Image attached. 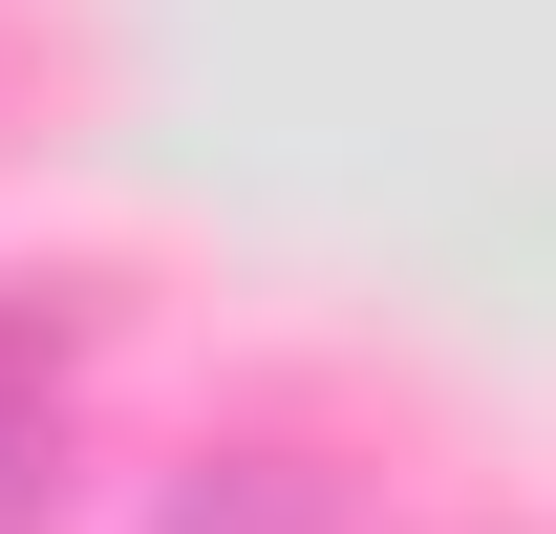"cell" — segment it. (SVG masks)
<instances>
[{
    "instance_id": "obj_1",
    "label": "cell",
    "mask_w": 556,
    "mask_h": 534,
    "mask_svg": "<svg viewBox=\"0 0 556 534\" xmlns=\"http://www.w3.org/2000/svg\"><path fill=\"white\" fill-rule=\"evenodd\" d=\"M43 470H65V321L0 300V534L43 513Z\"/></svg>"
},
{
    "instance_id": "obj_2",
    "label": "cell",
    "mask_w": 556,
    "mask_h": 534,
    "mask_svg": "<svg viewBox=\"0 0 556 534\" xmlns=\"http://www.w3.org/2000/svg\"><path fill=\"white\" fill-rule=\"evenodd\" d=\"M150 534H321V492H300V470H214V492H172Z\"/></svg>"
}]
</instances>
